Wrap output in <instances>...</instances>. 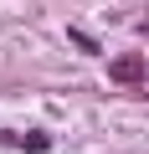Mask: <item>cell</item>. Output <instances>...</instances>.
<instances>
[{"label":"cell","mask_w":149,"mask_h":154,"mask_svg":"<svg viewBox=\"0 0 149 154\" xmlns=\"http://www.w3.org/2000/svg\"><path fill=\"white\" fill-rule=\"evenodd\" d=\"M144 72H149V67H144V57H118V62H113V82L139 88V82H144Z\"/></svg>","instance_id":"6da1fadb"}]
</instances>
